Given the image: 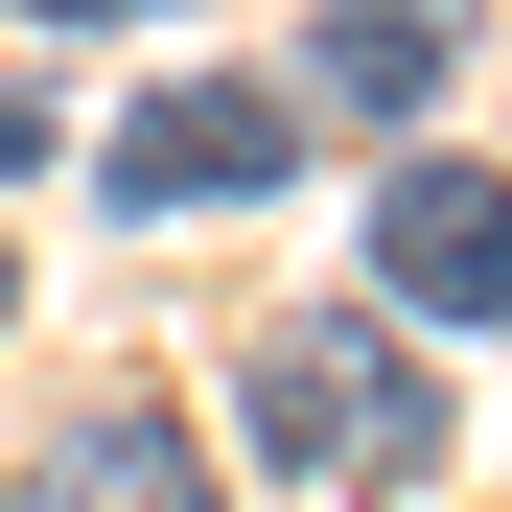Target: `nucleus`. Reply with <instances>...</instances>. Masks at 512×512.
Returning a JSON list of instances; mask_svg holds the SVG:
<instances>
[{
  "label": "nucleus",
  "mask_w": 512,
  "mask_h": 512,
  "mask_svg": "<svg viewBox=\"0 0 512 512\" xmlns=\"http://www.w3.org/2000/svg\"><path fill=\"white\" fill-rule=\"evenodd\" d=\"M47 512H210V443H187L163 396H94V419L47 443Z\"/></svg>",
  "instance_id": "4"
},
{
  "label": "nucleus",
  "mask_w": 512,
  "mask_h": 512,
  "mask_svg": "<svg viewBox=\"0 0 512 512\" xmlns=\"http://www.w3.org/2000/svg\"><path fill=\"white\" fill-rule=\"evenodd\" d=\"M94 187H117V210H233V187H280V94H256V70H187V94L117 117Z\"/></svg>",
  "instance_id": "3"
},
{
  "label": "nucleus",
  "mask_w": 512,
  "mask_h": 512,
  "mask_svg": "<svg viewBox=\"0 0 512 512\" xmlns=\"http://www.w3.org/2000/svg\"><path fill=\"white\" fill-rule=\"evenodd\" d=\"M233 419H256L280 489H419V466H443V373H419L373 303H280L233 350Z\"/></svg>",
  "instance_id": "1"
},
{
  "label": "nucleus",
  "mask_w": 512,
  "mask_h": 512,
  "mask_svg": "<svg viewBox=\"0 0 512 512\" xmlns=\"http://www.w3.org/2000/svg\"><path fill=\"white\" fill-rule=\"evenodd\" d=\"M443 47H466V0H326V24H303V94L419 117V94H443Z\"/></svg>",
  "instance_id": "5"
},
{
  "label": "nucleus",
  "mask_w": 512,
  "mask_h": 512,
  "mask_svg": "<svg viewBox=\"0 0 512 512\" xmlns=\"http://www.w3.org/2000/svg\"><path fill=\"white\" fill-rule=\"evenodd\" d=\"M373 280L419 326H512V187H489V163H396V187H373Z\"/></svg>",
  "instance_id": "2"
},
{
  "label": "nucleus",
  "mask_w": 512,
  "mask_h": 512,
  "mask_svg": "<svg viewBox=\"0 0 512 512\" xmlns=\"http://www.w3.org/2000/svg\"><path fill=\"white\" fill-rule=\"evenodd\" d=\"M24 24H140V0H24Z\"/></svg>",
  "instance_id": "6"
}]
</instances>
